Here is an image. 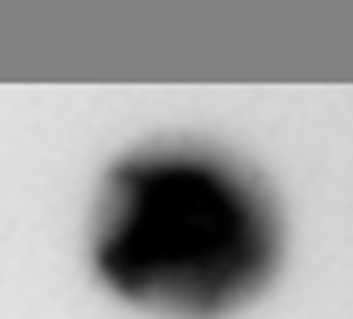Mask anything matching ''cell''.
<instances>
[{
    "label": "cell",
    "mask_w": 353,
    "mask_h": 319,
    "mask_svg": "<svg viewBox=\"0 0 353 319\" xmlns=\"http://www.w3.org/2000/svg\"><path fill=\"white\" fill-rule=\"evenodd\" d=\"M260 251L255 211L216 172L162 167L132 182L108 236V270L138 295H216Z\"/></svg>",
    "instance_id": "cell-1"
}]
</instances>
